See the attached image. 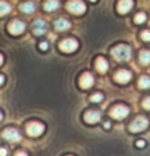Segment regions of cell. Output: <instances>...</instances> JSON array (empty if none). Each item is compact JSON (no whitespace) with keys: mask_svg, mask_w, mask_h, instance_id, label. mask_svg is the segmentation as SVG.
<instances>
[{"mask_svg":"<svg viewBox=\"0 0 150 156\" xmlns=\"http://www.w3.org/2000/svg\"><path fill=\"white\" fill-rule=\"evenodd\" d=\"M134 5V2L132 0H119L118 3V11L120 14H127Z\"/></svg>","mask_w":150,"mask_h":156,"instance_id":"12","label":"cell"},{"mask_svg":"<svg viewBox=\"0 0 150 156\" xmlns=\"http://www.w3.org/2000/svg\"><path fill=\"white\" fill-rule=\"evenodd\" d=\"M71 27V23L64 18H59L57 21H55V29L59 30V32H64V30H68Z\"/></svg>","mask_w":150,"mask_h":156,"instance_id":"14","label":"cell"},{"mask_svg":"<svg viewBox=\"0 0 150 156\" xmlns=\"http://www.w3.org/2000/svg\"><path fill=\"white\" fill-rule=\"evenodd\" d=\"M0 155H2V156H5V155H7V151H5L4 148H0Z\"/></svg>","mask_w":150,"mask_h":156,"instance_id":"28","label":"cell"},{"mask_svg":"<svg viewBox=\"0 0 150 156\" xmlns=\"http://www.w3.org/2000/svg\"><path fill=\"white\" fill-rule=\"evenodd\" d=\"M128 112H130L128 107L124 104H118L111 110V115H112V118H115V119H124L127 115H128Z\"/></svg>","mask_w":150,"mask_h":156,"instance_id":"4","label":"cell"},{"mask_svg":"<svg viewBox=\"0 0 150 156\" xmlns=\"http://www.w3.org/2000/svg\"><path fill=\"white\" fill-rule=\"evenodd\" d=\"M21 10L23 11V12H26V14H32V12H34L36 11V4L33 2H26V3H23V4L21 5Z\"/></svg>","mask_w":150,"mask_h":156,"instance_id":"17","label":"cell"},{"mask_svg":"<svg viewBox=\"0 0 150 156\" xmlns=\"http://www.w3.org/2000/svg\"><path fill=\"white\" fill-rule=\"evenodd\" d=\"M2 65H3V56L0 55V66H2Z\"/></svg>","mask_w":150,"mask_h":156,"instance_id":"30","label":"cell"},{"mask_svg":"<svg viewBox=\"0 0 150 156\" xmlns=\"http://www.w3.org/2000/svg\"><path fill=\"white\" fill-rule=\"evenodd\" d=\"M59 5H60L59 0H46V2L44 3V8H45L46 11H53V10H56Z\"/></svg>","mask_w":150,"mask_h":156,"instance_id":"16","label":"cell"},{"mask_svg":"<svg viewBox=\"0 0 150 156\" xmlns=\"http://www.w3.org/2000/svg\"><path fill=\"white\" fill-rule=\"evenodd\" d=\"M40 48L43 49V51H46V49H48V43H45V41H44V43H41L40 44Z\"/></svg>","mask_w":150,"mask_h":156,"instance_id":"26","label":"cell"},{"mask_svg":"<svg viewBox=\"0 0 150 156\" xmlns=\"http://www.w3.org/2000/svg\"><path fill=\"white\" fill-rule=\"evenodd\" d=\"M93 83H94V78H93V76H91L90 73H83L82 76H80V78H79L80 88L89 89L91 85H93Z\"/></svg>","mask_w":150,"mask_h":156,"instance_id":"8","label":"cell"},{"mask_svg":"<svg viewBox=\"0 0 150 156\" xmlns=\"http://www.w3.org/2000/svg\"><path fill=\"white\" fill-rule=\"evenodd\" d=\"M3 83H4V77L0 76V85H3Z\"/></svg>","mask_w":150,"mask_h":156,"instance_id":"29","label":"cell"},{"mask_svg":"<svg viewBox=\"0 0 150 156\" xmlns=\"http://www.w3.org/2000/svg\"><path fill=\"white\" fill-rule=\"evenodd\" d=\"M145 145H146V143L143 140H138L137 141V147H138V148H145Z\"/></svg>","mask_w":150,"mask_h":156,"instance_id":"25","label":"cell"},{"mask_svg":"<svg viewBox=\"0 0 150 156\" xmlns=\"http://www.w3.org/2000/svg\"><path fill=\"white\" fill-rule=\"evenodd\" d=\"M44 125L40 123V122H30L29 125L26 126V132L29 136H32V137H37V136H40L41 133L44 132Z\"/></svg>","mask_w":150,"mask_h":156,"instance_id":"5","label":"cell"},{"mask_svg":"<svg viewBox=\"0 0 150 156\" xmlns=\"http://www.w3.org/2000/svg\"><path fill=\"white\" fill-rule=\"evenodd\" d=\"M111 54H112V56L115 58L116 60H119V62H126V60H128L130 58H131L132 52L128 45L121 44V45L115 47V48L111 51Z\"/></svg>","mask_w":150,"mask_h":156,"instance_id":"1","label":"cell"},{"mask_svg":"<svg viewBox=\"0 0 150 156\" xmlns=\"http://www.w3.org/2000/svg\"><path fill=\"white\" fill-rule=\"evenodd\" d=\"M134 21H135V23H143V22L146 21V14L145 12H138L137 15H135V18H134Z\"/></svg>","mask_w":150,"mask_h":156,"instance_id":"21","label":"cell"},{"mask_svg":"<svg viewBox=\"0 0 150 156\" xmlns=\"http://www.w3.org/2000/svg\"><path fill=\"white\" fill-rule=\"evenodd\" d=\"M138 85H139V88H142V89L150 88V78L146 77V76L141 77V78H139V82H138Z\"/></svg>","mask_w":150,"mask_h":156,"instance_id":"20","label":"cell"},{"mask_svg":"<svg viewBox=\"0 0 150 156\" xmlns=\"http://www.w3.org/2000/svg\"><path fill=\"white\" fill-rule=\"evenodd\" d=\"M102 99H104L102 93H94V94H91V97H90V100L93 103H100V101H102Z\"/></svg>","mask_w":150,"mask_h":156,"instance_id":"22","label":"cell"},{"mask_svg":"<svg viewBox=\"0 0 150 156\" xmlns=\"http://www.w3.org/2000/svg\"><path fill=\"white\" fill-rule=\"evenodd\" d=\"M11 11V7L10 4H8L7 2H3V0H0V16L5 15V14H8Z\"/></svg>","mask_w":150,"mask_h":156,"instance_id":"19","label":"cell"},{"mask_svg":"<svg viewBox=\"0 0 150 156\" xmlns=\"http://www.w3.org/2000/svg\"><path fill=\"white\" fill-rule=\"evenodd\" d=\"M96 67L100 73H105L108 70V62L104 59V58H98L96 62Z\"/></svg>","mask_w":150,"mask_h":156,"instance_id":"15","label":"cell"},{"mask_svg":"<svg viewBox=\"0 0 150 156\" xmlns=\"http://www.w3.org/2000/svg\"><path fill=\"white\" fill-rule=\"evenodd\" d=\"M139 62L142 65H149L150 63V51H141L139 52Z\"/></svg>","mask_w":150,"mask_h":156,"instance_id":"18","label":"cell"},{"mask_svg":"<svg viewBox=\"0 0 150 156\" xmlns=\"http://www.w3.org/2000/svg\"><path fill=\"white\" fill-rule=\"evenodd\" d=\"M142 105H143V108H146V110H150V97H146V99L143 100Z\"/></svg>","mask_w":150,"mask_h":156,"instance_id":"24","label":"cell"},{"mask_svg":"<svg viewBox=\"0 0 150 156\" xmlns=\"http://www.w3.org/2000/svg\"><path fill=\"white\" fill-rule=\"evenodd\" d=\"M3 137L7 141H19L21 134H19V132L16 129H5L3 132Z\"/></svg>","mask_w":150,"mask_h":156,"instance_id":"9","label":"cell"},{"mask_svg":"<svg viewBox=\"0 0 150 156\" xmlns=\"http://www.w3.org/2000/svg\"><path fill=\"white\" fill-rule=\"evenodd\" d=\"M67 10L71 11L73 14H77V15H80V14L85 12L86 5L82 0H68L67 3Z\"/></svg>","mask_w":150,"mask_h":156,"instance_id":"3","label":"cell"},{"mask_svg":"<svg viewBox=\"0 0 150 156\" xmlns=\"http://www.w3.org/2000/svg\"><path fill=\"white\" fill-rule=\"evenodd\" d=\"M3 119V114H2V111H0V121Z\"/></svg>","mask_w":150,"mask_h":156,"instance_id":"31","label":"cell"},{"mask_svg":"<svg viewBox=\"0 0 150 156\" xmlns=\"http://www.w3.org/2000/svg\"><path fill=\"white\" fill-rule=\"evenodd\" d=\"M109 127H111V122L109 121L104 122V129H109Z\"/></svg>","mask_w":150,"mask_h":156,"instance_id":"27","label":"cell"},{"mask_svg":"<svg viewBox=\"0 0 150 156\" xmlns=\"http://www.w3.org/2000/svg\"><path fill=\"white\" fill-rule=\"evenodd\" d=\"M100 119H101V112H98V111L90 110V111H87V112L85 114V121L87 122V123H90V125L97 123Z\"/></svg>","mask_w":150,"mask_h":156,"instance_id":"10","label":"cell"},{"mask_svg":"<svg viewBox=\"0 0 150 156\" xmlns=\"http://www.w3.org/2000/svg\"><path fill=\"white\" fill-rule=\"evenodd\" d=\"M131 77H132L131 73L127 70H119L118 73L115 74V80H116V82H119V83H127L131 80Z\"/></svg>","mask_w":150,"mask_h":156,"instance_id":"11","label":"cell"},{"mask_svg":"<svg viewBox=\"0 0 150 156\" xmlns=\"http://www.w3.org/2000/svg\"><path fill=\"white\" fill-rule=\"evenodd\" d=\"M149 126V119L146 116H137V118L132 121V123L130 125V130L134 133H138V132H143L145 129H148Z\"/></svg>","mask_w":150,"mask_h":156,"instance_id":"2","label":"cell"},{"mask_svg":"<svg viewBox=\"0 0 150 156\" xmlns=\"http://www.w3.org/2000/svg\"><path fill=\"white\" fill-rule=\"evenodd\" d=\"M60 49H62L63 52H67V54H71V52L77 51L78 48V41L74 40V38H66V40H63L62 43H60Z\"/></svg>","mask_w":150,"mask_h":156,"instance_id":"6","label":"cell"},{"mask_svg":"<svg viewBox=\"0 0 150 156\" xmlns=\"http://www.w3.org/2000/svg\"><path fill=\"white\" fill-rule=\"evenodd\" d=\"M33 32H34L36 36H43L44 33L46 32V23L41 19H37L33 23Z\"/></svg>","mask_w":150,"mask_h":156,"instance_id":"13","label":"cell"},{"mask_svg":"<svg viewBox=\"0 0 150 156\" xmlns=\"http://www.w3.org/2000/svg\"><path fill=\"white\" fill-rule=\"evenodd\" d=\"M91 2H96V0H91Z\"/></svg>","mask_w":150,"mask_h":156,"instance_id":"32","label":"cell"},{"mask_svg":"<svg viewBox=\"0 0 150 156\" xmlns=\"http://www.w3.org/2000/svg\"><path fill=\"white\" fill-rule=\"evenodd\" d=\"M141 38L143 41H150V30H145V32L141 33Z\"/></svg>","mask_w":150,"mask_h":156,"instance_id":"23","label":"cell"},{"mask_svg":"<svg viewBox=\"0 0 150 156\" xmlns=\"http://www.w3.org/2000/svg\"><path fill=\"white\" fill-rule=\"evenodd\" d=\"M8 30H10L11 34H21V33H23L25 30V23L21 21H18V19H15V21H12L10 25H8Z\"/></svg>","mask_w":150,"mask_h":156,"instance_id":"7","label":"cell"}]
</instances>
